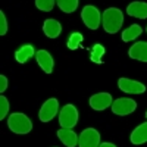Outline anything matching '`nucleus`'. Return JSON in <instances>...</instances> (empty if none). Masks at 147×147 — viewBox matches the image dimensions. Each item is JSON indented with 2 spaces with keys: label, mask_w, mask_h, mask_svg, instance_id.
Listing matches in <instances>:
<instances>
[{
  "label": "nucleus",
  "mask_w": 147,
  "mask_h": 147,
  "mask_svg": "<svg viewBox=\"0 0 147 147\" xmlns=\"http://www.w3.org/2000/svg\"><path fill=\"white\" fill-rule=\"evenodd\" d=\"M43 31H44V34L49 37V38H56V37H59L60 32H62V25L59 24V21L50 18V19L44 21Z\"/></svg>",
  "instance_id": "obj_13"
},
{
  "label": "nucleus",
  "mask_w": 147,
  "mask_h": 147,
  "mask_svg": "<svg viewBox=\"0 0 147 147\" xmlns=\"http://www.w3.org/2000/svg\"><path fill=\"white\" fill-rule=\"evenodd\" d=\"M56 2L63 13H72L78 7V0H56Z\"/></svg>",
  "instance_id": "obj_18"
},
{
  "label": "nucleus",
  "mask_w": 147,
  "mask_h": 147,
  "mask_svg": "<svg viewBox=\"0 0 147 147\" xmlns=\"http://www.w3.org/2000/svg\"><path fill=\"white\" fill-rule=\"evenodd\" d=\"M128 55H129L131 59L140 60V62H147V43H146V41L134 43V44L129 47Z\"/></svg>",
  "instance_id": "obj_11"
},
{
  "label": "nucleus",
  "mask_w": 147,
  "mask_h": 147,
  "mask_svg": "<svg viewBox=\"0 0 147 147\" xmlns=\"http://www.w3.org/2000/svg\"><path fill=\"white\" fill-rule=\"evenodd\" d=\"M137 109V103L136 100L128 99V97H122V99H116L112 103V112L118 116H125L132 113Z\"/></svg>",
  "instance_id": "obj_5"
},
{
  "label": "nucleus",
  "mask_w": 147,
  "mask_h": 147,
  "mask_svg": "<svg viewBox=\"0 0 147 147\" xmlns=\"http://www.w3.org/2000/svg\"><path fill=\"white\" fill-rule=\"evenodd\" d=\"M81 41H82V34L81 32H72L68 38V49L69 50H77L81 44Z\"/></svg>",
  "instance_id": "obj_20"
},
{
  "label": "nucleus",
  "mask_w": 147,
  "mask_h": 147,
  "mask_svg": "<svg viewBox=\"0 0 147 147\" xmlns=\"http://www.w3.org/2000/svg\"><path fill=\"white\" fill-rule=\"evenodd\" d=\"M7 127L15 134H28L32 129V122L25 113L15 112L9 115L7 118Z\"/></svg>",
  "instance_id": "obj_2"
},
{
  "label": "nucleus",
  "mask_w": 147,
  "mask_h": 147,
  "mask_svg": "<svg viewBox=\"0 0 147 147\" xmlns=\"http://www.w3.org/2000/svg\"><path fill=\"white\" fill-rule=\"evenodd\" d=\"M113 100L109 93H97L90 97V106L94 110H105L109 106H112Z\"/></svg>",
  "instance_id": "obj_9"
},
{
  "label": "nucleus",
  "mask_w": 147,
  "mask_h": 147,
  "mask_svg": "<svg viewBox=\"0 0 147 147\" xmlns=\"http://www.w3.org/2000/svg\"><path fill=\"white\" fill-rule=\"evenodd\" d=\"M146 32H147V27H146Z\"/></svg>",
  "instance_id": "obj_26"
},
{
  "label": "nucleus",
  "mask_w": 147,
  "mask_h": 147,
  "mask_svg": "<svg viewBox=\"0 0 147 147\" xmlns=\"http://www.w3.org/2000/svg\"><path fill=\"white\" fill-rule=\"evenodd\" d=\"M103 55H105V47H103L102 44H94V46H93V50H91V53H90L91 62H94V63H97V65L103 63V62H102Z\"/></svg>",
  "instance_id": "obj_19"
},
{
  "label": "nucleus",
  "mask_w": 147,
  "mask_h": 147,
  "mask_svg": "<svg viewBox=\"0 0 147 147\" xmlns=\"http://www.w3.org/2000/svg\"><path fill=\"white\" fill-rule=\"evenodd\" d=\"M103 28L107 34H115L121 30L124 24V13L118 7H107L103 12Z\"/></svg>",
  "instance_id": "obj_1"
},
{
  "label": "nucleus",
  "mask_w": 147,
  "mask_h": 147,
  "mask_svg": "<svg viewBox=\"0 0 147 147\" xmlns=\"http://www.w3.org/2000/svg\"><path fill=\"white\" fill-rule=\"evenodd\" d=\"M131 143L137 146L147 143V122H143L131 132Z\"/></svg>",
  "instance_id": "obj_15"
},
{
  "label": "nucleus",
  "mask_w": 147,
  "mask_h": 147,
  "mask_svg": "<svg viewBox=\"0 0 147 147\" xmlns=\"http://www.w3.org/2000/svg\"><path fill=\"white\" fill-rule=\"evenodd\" d=\"M9 113V100L5 96H0V119H5Z\"/></svg>",
  "instance_id": "obj_22"
},
{
  "label": "nucleus",
  "mask_w": 147,
  "mask_h": 147,
  "mask_svg": "<svg viewBox=\"0 0 147 147\" xmlns=\"http://www.w3.org/2000/svg\"><path fill=\"white\" fill-rule=\"evenodd\" d=\"M146 118H147V112H146Z\"/></svg>",
  "instance_id": "obj_27"
},
{
  "label": "nucleus",
  "mask_w": 147,
  "mask_h": 147,
  "mask_svg": "<svg viewBox=\"0 0 147 147\" xmlns=\"http://www.w3.org/2000/svg\"><path fill=\"white\" fill-rule=\"evenodd\" d=\"M35 59H37L38 66L44 71V74H52L55 62H53L52 55L49 53L47 50H38V52L35 53Z\"/></svg>",
  "instance_id": "obj_10"
},
{
  "label": "nucleus",
  "mask_w": 147,
  "mask_h": 147,
  "mask_svg": "<svg viewBox=\"0 0 147 147\" xmlns=\"http://www.w3.org/2000/svg\"><path fill=\"white\" fill-rule=\"evenodd\" d=\"M141 32H143V28L140 25H137V24H132L131 27H128L124 32H122V40H124L125 43L132 41V40L138 38V37L141 35Z\"/></svg>",
  "instance_id": "obj_17"
},
{
  "label": "nucleus",
  "mask_w": 147,
  "mask_h": 147,
  "mask_svg": "<svg viewBox=\"0 0 147 147\" xmlns=\"http://www.w3.org/2000/svg\"><path fill=\"white\" fill-rule=\"evenodd\" d=\"M118 87L128 94H143L146 91V85L138 82V81H134L129 78H119L118 81Z\"/></svg>",
  "instance_id": "obj_8"
},
{
  "label": "nucleus",
  "mask_w": 147,
  "mask_h": 147,
  "mask_svg": "<svg viewBox=\"0 0 147 147\" xmlns=\"http://www.w3.org/2000/svg\"><path fill=\"white\" fill-rule=\"evenodd\" d=\"M7 32V21L3 12H0V35H5Z\"/></svg>",
  "instance_id": "obj_23"
},
{
  "label": "nucleus",
  "mask_w": 147,
  "mask_h": 147,
  "mask_svg": "<svg viewBox=\"0 0 147 147\" xmlns=\"http://www.w3.org/2000/svg\"><path fill=\"white\" fill-rule=\"evenodd\" d=\"M99 147H116L115 144H112V143H102Z\"/></svg>",
  "instance_id": "obj_25"
},
{
  "label": "nucleus",
  "mask_w": 147,
  "mask_h": 147,
  "mask_svg": "<svg viewBox=\"0 0 147 147\" xmlns=\"http://www.w3.org/2000/svg\"><path fill=\"white\" fill-rule=\"evenodd\" d=\"M127 13L134 16V18H140L146 19L147 18V3L144 2H132L127 7Z\"/></svg>",
  "instance_id": "obj_14"
},
{
  "label": "nucleus",
  "mask_w": 147,
  "mask_h": 147,
  "mask_svg": "<svg viewBox=\"0 0 147 147\" xmlns=\"http://www.w3.org/2000/svg\"><path fill=\"white\" fill-rule=\"evenodd\" d=\"M56 0H35V6L43 12H50L55 7Z\"/></svg>",
  "instance_id": "obj_21"
},
{
  "label": "nucleus",
  "mask_w": 147,
  "mask_h": 147,
  "mask_svg": "<svg viewBox=\"0 0 147 147\" xmlns=\"http://www.w3.org/2000/svg\"><path fill=\"white\" fill-rule=\"evenodd\" d=\"M78 110L74 105H65L59 113V124L62 128H74L78 124Z\"/></svg>",
  "instance_id": "obj_4"
},
{
  "label": "nucleus",
  "mask_w": 147,
  "mask_h": 147,
  "mask_svg": "<svg viewBox=\"0 0 147 147\" xmlns=\"http://www.w3.org/2000/svg\"><path fill=\"white\" fill-rule=\"evenodd\" d=\"M7 88V78L5 75H0V91H5Z\"/></svg>",
  "instance_id": "obj_24"
},
{
  "label": "nucleus",
  "mask_w": 147,
  "mask_h": 147,
  "mask_svg": "<svg viewBox=\"0 0 147 147\" xmlns=\"http://www.w3.org/2000/svg\"><path fill=\"white\" fill-rule=\"evenodd\" d=\"M57 138L66 147H75V146H78V138L80 137L72 131V128H60L57 131Z\"/></svg>",
  "instance_id": "obj_12"
},
{
  "label": "nucleus",
  "mask_w": 147,
  "mask_h": 147,
  "mask_svg": "<svg viewBox=\"0 0 147 147\" xmlns=\"http://www.w3.org/2000/svg\"><path fill=\"white\" fill-rule=\"evenodd\" d=\"M100 143V134L96 128H85L78 138L80 147H99Z\"/></svg>",
  "instance_id": "obj_6"
},
{
  "label": "nucleus",
  "mask_w": 147,
  "mask_h": 147,
  "mask_svg": "<svg viewBox=\"0 0 147 147\" xmlns=\"http://www.w3.org/2000/svg\"><path fill=\"white\" fill-rule=\"evenodd\" d=\"M35 55V50H34V47L31 44H25V46H22L19 50H16L15 53V59H16V62L19 63H25L27 60L30 57H32Z\"/></svg>",
  "instance_id": "obj_16"
},
{
  "label": "nucleus",
  "mask_w": 147,
  "mask_h": 147,
  "mask_svg": "<svg viewBox=\"0 0 147 147\" xmlns=\"http://www.w3.org/2000/svg\"><path fill=\"white\" fill-rule=\"evenodd\" d=\"M81 18L82 22L85 24V27L90 30H97L102 24V13L96 6H90V5L84 6L81 10Z\"/></svg>",
  "instance_id": "obj_3"
},
{
  "label": "nucleus",
  "mask_w": 147,
  "mask_h": 147,
  "mask_svg": "<svg viewBox=\"0 0 147 147\" xmlns=\"http://www.w3.org/2000/svg\"><path fill=\"white\" fill-rule=\"evenodd\" d=\"M57 112H59V102L57 99L52 97V99H47L43 103L40 112H38V118L41 122H49L57 115Z\"/></svg>",
  "instance_id": "obj_7"
}]
</instances>
